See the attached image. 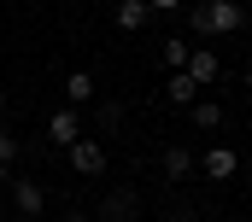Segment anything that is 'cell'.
I'll use <instances>...</instances> for the list:
<instances>
[{"label": "cell", "mask_w": 252, "mask_h": 222, "mask_svg": "<svg viewBox=\"0 0 252 222\" xmlns=\"http://www.w3.org/2000/svg\"><path fill=\"white\" fill-rule=\"evenodd\" d=\"M193 169H199V158H193L188 146H164V175H170V181H182Z\"/></svg>", "instance_id": "obj_8"}, {"label": "cell", "mask_w": 252, "mask_h": 222, "mask_svg": "<svg viewBox=\"0 0 252 222\" xmlns=\"http://www.w3.org/2000/svg\"><path fill=\"white\" fill-rule=\"evenodd\" d=\"M141 24H147V0H118V29H124V35H135Z\"/></svg>", "instance_id": "obj_11"}, {"label": "cell", "mask_w": 252, "mask_h": 222, "mask_svg": "<svg viewBox=\"0 0 252 222\" xmlns=\"http://www.w3.org/2000/svg\"><path fill=\"white\" fill-rule=\"evenodd\" d=\"M135 211H141V199H135V187H118V193L106 199V211H100V217H106V222H135Z\"/></svg>", "instance_id": "obj_6"}, {"label": "cell", "mask_w": 252, "mask_h": 222, "mask_svg": "<svg viewBox=\"0 0 252 222\" xmlns=\"http://www.w3.org/2000/svg\"><path fill=\"white\" fill-rule=\"evenodd\" d=\"M241 82H247V94H252V64H247V76H241Z\"/></svg>", "instance_id": "obj_18"}, {"label": "cell", "mask_w": 252, "mask_h": 222, "mask_svg": "<svg viewBox=\"0 0 252 222\" xmlns=\"http://www.w3.org/2000/svg\"><path fill=\"white\" fill-rule=\"evenodd\" d=\"M164 94H170V106H193V100H199V82H193L188 70H170V82H164Z\"/></svg>", "instance_id": "obj_7"}, {"label": "cell", "mask_w": 252, "mask_h": 222, "mask_svg": "<svg viewBox=\"0 0 252 222\" xmlns=\"http://www.w3.org/2000/svg\"><path fill=\"white\" fill-rule=\"evenodd\" d=\"M217 70H223V64H217V53H211V47L188 53V76H193V82H217Z\"/></svg>", "instance_id": "obj_9"}, {"label": "cell", "mask_w": 252, "mask_h": 222, "mask_svg": "<svg viewBox=\"0 0 252 222\" xmlns=\"http://www.w3.org/2000/svg\"><path fill=\"white\" fill-rule=\"evenodd\" d=\"M188 29L193 35H235V29H247V12H241V0H199V6H188Z\"/></svg>", "instance_id": "obj_1"}, {"label": "cell", "mask_w": 252, "mask_h": 222, "mask_svg": "<svg viewBox=\"0 0 252 222\" xmlns=\"http://www.w3.org/2000/svg\"><path fill=\"white\" fill-rule=\"evenodd\" d=\"M94 123H100V129H118V123H124V106H118V100H106V106L94 111Z\"/></svg>", "instance_id": "obj_15"}, {"label": "cell", "mask_w": 252, "mask_h": 222, "mask_svg": "<svg viewBox=\"0 0 252 222\" xmlns=\"http://www.w3.org/2000/svg\"><path fill=\"white\" fill-rule=\"evenodd\" d=\"M182 0H147V12H176Z\"/></svg>", "instance_id": "obj_16"}, {"label": "cell", "mask_w": 252, "mask_h": 222, "mask_svg": "<svg viewBox=\"0 0 252 222\" xmlns=\"http://www.w3.org/2000/svg\"><path fill=\"white\" fill-rule=\"evenodd\" d=\"M0 129H6V94H0Z\"/></svg>", "instance_id": "obj_17"}, {"label": "cell", "mask_w": 252, "mask_h": 222, "mask_svg": "<svg viewBox=\"0 0 252 222\" xmlns=\"http://www.w3.org/2000/svg\"><path fill=\"white\" fill-rule=\"evenodd\" d=\"M158 53H164V64H170V70H188V41H182V35H164V47H158Z\"/></svg>", "instance_id": "obj_13"}, {"label": "cell", "mask_w": 252, "mask_h": 222, "mask_svg": "<svg viewBox=\"0 0 252 222\" xmlns=\"http://www.w3.org/2000/svg\"><path fill=\"white\" fill-rule=\"evenodd\" d=\"M12 205H18V217H41V205H47V193H41V181H30V175H18V181H12Z\"/></svg>", "instance_id": "obj_4"}, {"label": "cell", "mask_w": 252, "mask_h": 222, "mask_svg": "<svg viewBox=\"0 0 252 222\" xmlns=\"http://www.w3.org/2000/svg\"><path fill=\"white\" fill-rule=\"evenodd\" d=\"M64 158H70V169H76V175H100V169H106V146L82 135V140H70V146H64Z\"/></svg>", "instance_id": "obj_2"}, {"label": "cell", "mask_w": 252, "mask_h": 222, "mask_svg": "<svg viewBox=\"0 0 252 222\" xmlns=\"http://www.w3.org/2000/svg\"><path fill=\"white\" fill-rule=\"evenodd\" d=\"M47 140H53V146H70V140H82V111H76V106H59L53 117H47Z\"/></svg>", "instance_id": "obj_3"}, {"label": "cell", "mask_w": 252, "mask_h": 222, "mask_svg": "<svg viewBox=\"0 0 252 222\" xmlns=\"http://www.w3.org/2000/svg\"><path fill=\"white\" fill-rule=\"evenodd\" d=\"M64 222H94V217H64Z\"/></svg>", "instance_id": "obj_19"}, {"label": "cell", "mask_w": 252, "mask_h": 222, "mask_svg": "<svg viewBox=\"0 0 252 222\" xmlns=\"http://www.w3.org/2000/svg\"><path fill=\"white\" fill-rule=\"evenodd\" d=\"M199 169H205V181H229V175L241 169V158H235L229 146H211V152L199 158Z\"/></svg>", "instance_id": "obj_5"}, {"label": "cell", "mask_w": 252, "mask_h": 222, "mask_svg": "<svg viewBox=\"0 0 252 222\" xmlns=\"http://www.w3.org/2000/svg\"><path fill=\"white\" fill-rule=\"evenodd\" d=\"M12 169H18V140L0 129V175H12Z\"/></svg>", "instance_id": "obj_14"}, {"label": "cell", "mask_w": 252, "mask_h": 222, "mask_svg": "<svg viewBox=\"0 0 252 222\" xmlns=\"http://www.w3.org/2000/svg\"><path fill=\"white\" fill-rule=\"evenodd\" d=\"M64 100H70V106H88V100H94V76H88V70H70V76H64Z\"/></svg>", "instance_id": "obj_10"}, {"label": "cell", "mask_w": 252, "mask_h": 222, "mask_svg": "<svg viewBox=\"0 0 252 222\" xmlns=\"http://www.w3.org/2000/svg\"><path fill=\"white\" fill-rule=\"evenodd\" d=\"M193 129H223V106H217V100H193Z\"/></svg>", "instance_id": "obj_12"}]
</instances>
